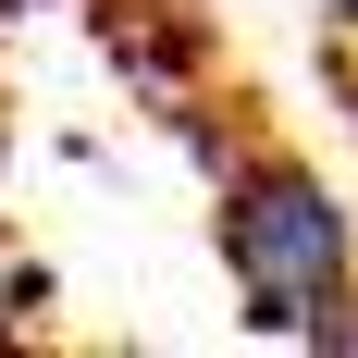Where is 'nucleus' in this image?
<instances>
[{
  "label": "nucleus",
  "mask_w": 358,
  "mask_h": 358,
  "mask_svg": "<svg viewBox=\"0 0 358 358\" xmlns=\"http://www.w3.org/2000/svg\"><path fill=\"white\" fill-rule=\"evenodd\" d=\"M309 13H322V37H334V50L358 62V0H309Z\"/></svg>",
  "instance_id": "3"
},
{
  "label": "nucleus",
  "mask_w": 358,
  "mask_h": 358,
  "mask_svg": "<svg viewBox=\"0 0 358 358\" xmlns=\"http://www.w3.org/2000/svg\"><path fill=\"white\" fill-rule=\"evenodd\" d=\"M210 248H222V285H235V322L272 334V346H309L358 296V198L322 161L248 136L210 173Z\"/></svg>",
  "instance_id": "1"
},
{
  "label": "nucleus",
  "mask_w": 358,
  "mask_h": 358,
  "mask_svg": "<svg viewBox=\"0 0 358 358\" xmlns=\"http://www.w3.org/2000/svg\"><path fill=\"white\" fill-rule=\"evenodd\" d=\"M37 322H50V272H37V259H13V248H0V346H25Z\"/></svg>",
  "instance_id": "2"
},
{
  "label": "nucleus",
  "mask_w": 358,
  "mask_h": 358,
  "mask_svg": "<svg viewBox=\"0 0 358 358\" xmlns=\"http://www.w3.org/2000/svg\"><path fill=\"white\" fill-rule=\"evenodd\" d=\"M309 346H322V358H358V296H346V309H334L322 334H309Z\"/></svg>",
  "instance_id": "4"
}]
</instances>
